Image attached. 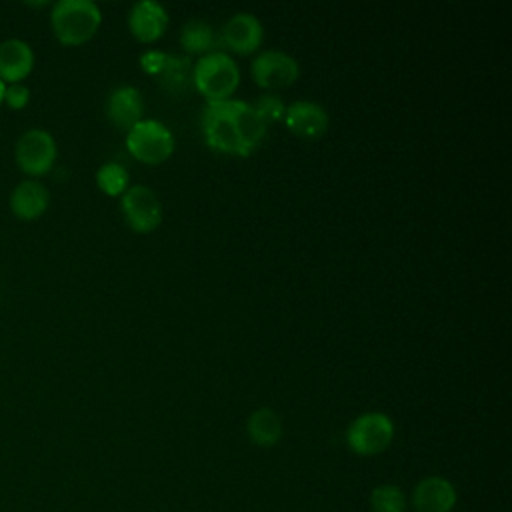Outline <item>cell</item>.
Returning <instances> with one entry per match:
<instances>
[{
  "label": "cell",
  "mask_w": 512,
  "mask_h": 512,
  "mask_svg": "<svg viewBox=\"0 0 512 512\" xmlns=\"http://www.w3.org/2000/svg\"><path fill=\"white\" fill-rule=\"evenodd\" d=\"M202 132L216 150L248 154L264 138L266 122L250 102L226 98L204 106Z\"/></svg>",
  "instance_id": "6da1fadb"
},
{
  "label": "cell",
  "mask_w": 512,
  "mask_h": 512,
  "mask_svg": "<svg viewBox=\"0 0 512 512\" xmlns=\"http://www.w3.org/2000/svg\"><path fill=\"white\" fill-rule=\"evenodd\" d=\"M100 22L102 12L92 0H58L50 8L52 32L66 46H78L90 40Z\"/></svg>",
  "instance_id": "7a4b0ae2"
},
{
  "label": "cell",
  "mask_w": 512,
  "mask_h": 512,
  "mask_svg": "<svg viewBox=\"0 0 512 512\" xmlns=\"http://www.w3.org/2000/svg\"><path fill=\"white\" fill-rule=\"evenodd\" d=\"M192 80L208 102L226 100L238 86L240 70L232 56L222 50H212L200 56V60L194 64Z\"/></svg>",
  "instance_id": "3957f363"
},
{
  "label": "cell",
  "mask_w": 512,
  "mask_h": 512,
  "mask_svg": "<svg viewBox=\"0 0 512 512\" xmlns=\"http://www.w3.org/2000/svg\"><path fill=\"white\" fill-rule=\"evenodd\" d=\"M56 154V140L44 128L24 130L14 146V160L18 168L32 178L50 172L56 162Z\"/></svg>",
  "instance_id": "277c9868"
},
{
  "label": "cell",
  "mask_w": 512,
  "mask_h": 512,
  "mask_svg": "<svg viewBox=\"0 0 512 512\" xmlns=\"http://www.w3.org/2000/svg\"><path fill=\"white\" fill-rule=\"evenodd\" d=\"M394 436V424L384 412H364L352 420L346 430L348 446L362 456H372L388 448Z\"/></svg>",
  "instance_id": "5b68a950"
},
{
  "label": "cell",
  "mask_w": 512,
  "mask_h": 512,
  "mask_svg": "<svg viewBox=\"0 0 512 512\" xmlns=\"http://www.w3.org/2000/svg\"><path fill=\"white\" fill-rule=\"evenodd\" d=\"M126 146L144 162H160L172 154L174 136L162 122L142 118L128 130Z\"/></svg>",
  "instance_id": "8992f818"
},
{
  "label": "cell",
  "mask_w": 512,
  "mask_h": 512,
  "mask_svg": "<svg viewBox=\"0 0 512 512\" xmlns=\"http://www.w3.org/2000/svg\"><path fill=\"white\" fill-rule=\"evenodd\" d=\"M252 78L264 88H282L296 80L300 68L298 60L278 48L260 50L252 60Z\"/></svg>",
  "instance_id": "52a82bcc"
},
{
  "label": "cell",
  "mask_w": 512,
  "mask_h": 512,
  "mask_svg": "<svg viewBox=\"0 0 512 512\" xmlns=\"http://www.w3.org/2000/svg\"><path fill=\"white\" fill-rule=\"evenodd\" d=\"M122 210L126 220L136 230H152L162 220V202L146 184H132L122 192Z\"/></svg>",
  "instance_id": "ba28073f"
},
{
  "label": "cell",
  "mask_w": 512,
  "mask_h": 512,
  "mask_svg": "<svg viewBox=\"0 0 512 512\" xmlns=\"http://www.w3.org/2000/svg\"><path fill=\"white\" fill-rule=\"evenodd\" d=\"M50 204V192L38 178L20 180L8 198L12 214L20 220H36L46 212Z\"/></svg>",
  "instance_id": "9c48e42d"
},
{
  "label": "cell",
  "mask_w": 512,
  "mask_h": 512,
  "mask_svg": "<svg viewBox=\"0 0 512 512\" xmlns=\"http://www.w3.org/2000/svg\"><path fill=\"white\" fill-rule=\"evenodd\" d=\"M34 68V50L20 38L0 42V80L4 84L24 82Z\"/></svg>",
  "instance_id": "30bf717a"
},
{
  "label": "cell",
  "mask_w": 512,
  "mask_h": 512,
  "mask_svg": "<svg viewBox=\"0 0 512 512\" xmlns=\"http://www.w3.org/2000/svg\"><path fill=\"white\" fill-rule=\"evenodd\" d=\"M284 120L290 130L304 138H316L328 128V112L314 100H296L286 106Z\"/></svg>",
  "instance_id": "8fae6325"
},
{
  "label": "cell",
  "mask_w": 512,
  "mask_h": 512,
  "mask_svg": "<svg viewBox=\"0 0 512 512\" xmlns=\"http://www.w3.org/2000/svg\"><path fill=\"white\" fill-rule=\"evenodd\" d=\"M456 488L442 476H428L418 482L412 504L418 512H450L456 506Z\"/></svg>",
  "instance_id": "7c38bea8"
},
{
  "label": "cell",
  "mask_w": 512,
  "mask_h": 512,
  "mask_svg": "<svg viewBox=\"0 0 512 512\" xmlns=\"http://www.w3.org/2000/svg\"><path fill=\"white\" fill-rule=\"evenodd\" d=\"M262 22L252 12H236L222 26V40L236 52H250L262 42Z\"/></svg>",
  "instance_id": "4fadbf2b"
},
{
  "label": "cell",
  "mask_w": 512,
  "mask_h": 512,
  "mask_svg": "<svg viewBox=\"0 0 512 512\" xmlns=\"http://www.w3.org/2000/svg\"><path fill=\"white\" fill-rule=\"evenodd\" d=\"M142 92L132 84H120L110 90L106 98V114L108 118L120 126L130 130L138 120H142Z\"/></svg>",
  "instance_id": "5bb4252c"
},
{
  "label": "cell",
  "mask_w": 512,
  "mask_h": 512,
  "mask_svg": "<svg viewBox=\"0 0 512 512\" xmlns=\"http://www.w3.org/2000/svg\"><path fill=\"white\" fill-rule=\"evenodd\" d=\"M128 26L140 40H154L168 26V12L156 0H138L128 12Z\"/></svg>",
  "instance_id": "9a60e30c"
},
{
  "label": "cell",
  "mask_w": 512,
  "mask_h": 512,
  "mask_svg": "<svg viewBox=\"0 0 512 512\" xmlns=\"http://www.w3.org/2000/svg\"><path fill=\"white\" fill-rule=\"evenodd\" d=\"M248 436L258 446H272L282 436V420L272 408H258L248 416L246 422Z\"/></svg>",
  "instance_id": "2e32d148"
},
{
  "label": "cell",
  "mask_w": 512,
  "mask_h": 512,
  "mask_svg": "<svg viewBox=\"0 0 512 512\" xmlns=\"http://www.w3.org/2000/svg\"><path fill=\"white\" fill-rule=\"evenodd\" d=\"M180 42L188 52H212L216 46L214 28L202 18H190L180 30Z\"/></svg>",
  "instance_id": "e0dca14e"
},
{
  "label": "cell",
  "mask_w": 512,
  "mask_h": 512,
  "mask_svg": "<svg viewBox=\"0 0 512 512\" xmlns=\"http://www.w3.org/2000/svg\"><path fill=\"white\" fill-rule=\"evenodd\" d=\"M192 80V62L184 54H168L166 64L160 72V82L172 92H180Z\"/></svg>",
  "instance_id": "ac0fdd59"
},
{
  "label": "cell",
  "mask_w": 512,
  "mask_h": 512,
  "mask_svg": "<svg viewBox=\"0 0 512 512\" xmlns=\"http://www.w3.org/2000/svg\"><path fill=\"white\" fill-rule=\"evenodd\" d=\"M370 506L374 512H404L406 498L402 490L394 484L376 486L370 494Z\"/></svg>",
  "instance_id": "d6986e66"
},
{
  "label": "cell",
  "mask_w": 512,
  "mask_h": 512,
  "mask_svg": "<svg viewBox=\"0 0 512 512\" xmlns=\"http://www.w3.org/2000/svg\"><path fill=\"white\" fill-rule=\"evenodd\" d=\"M96 182L106 194H122L128 188V170L120 162H104L96 172Z\"/></svg>",
  "instance_id": "ffe728a7"
},
{
  "label": "cell",
  "mask_w": 512,
  "mask_h": 512,
  "mask_svg": "<svg viewBox=\"0 0 512 512\" xmlns=\"http://www.w3.org/2000/svg\"><path fill=\"white\" fill-rule=\"evenodd\" d=\"M252 106L264 122L282 118L284 110H286V104L278 94H260Z\"/></svg>",
  "instance_id": "44dd1931"
},
{
  "label": "cell",
  "mask_w": 512,
  "mask_h": 512,
  "mask_svg": "<svg viewBox=\"0 0 512 512\" xmlns=\"http://www.w3.org/2000/svg\"><path fill=\"white\" fill-rule=\"evenodd\" d=\"M30 102V90L24 82L6 84L4 88V104L12 110H22Z\"/></svg>",
  "instance_id": "7402d4cb"
},
{
  "label": "cell",
  "mask_w": 512,
  "mask_h": 512,
  "mask_svg": "<svg viewBox=\"0 0 512 512\" xmlns=\"http://www.w3.org/2000/svg\"><path fill=\"white\" fill-rule=\"evenodd\" d=\"M166 56L168 52H160V50H146L144 54H140V64L146 72L150 74H160L164 64H166Z\"/></svg>",
  "instance_id": "603a6c76"
},
{
  "label": "cell",
  "mask_w": 512,
  "mask_h": 512,
  "mask_svg": "<svg viewBox=\"0 0 512 512\" xmlns=\"http://www.w3.org/2000/svg\"><path fill=\"white\" fill-rule=\"evenodd\" d=\"M4 88H6V84L0 80V106L4 104Z\"/></svg>",
  "instance_id": "cb8c5ba5"
}]
</instances>
